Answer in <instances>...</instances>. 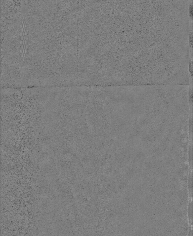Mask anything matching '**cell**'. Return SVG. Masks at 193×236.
Masks as SVG:
<instances>
[{
	"label": "cell",
	"mask_w": 193,
	"mask_h": 236,
	"mask_svg": "<svg viewBox=\"0 0 193 236\" xmlns=\"http://www.w3.org/2000/svg\"><path fill=\"white\" fill-rule=\"evenodd\" d=\"M188 70L190 84H193V55L189 57Z\"/></svg>",
	"instance_id": "7a4b0ae2"
},
{
	"label": "cell",
	"mask_w": 193,
	"mask_h": 236,
	"mask_svg": "<svg viewBox=\"0 0 193 236\" xmlns=\"http://www.w3.org/2000/svg\"><path fill=\"white\" fill-rule=\"evenodd\" d=\"M188 18L191 22H193V0H190L188 7Z\"/></svg>",
	"instance_id": "3957f363"
},
{
	"label": "cell",
	"mask_w": 193,
	"mask_h": 236,
	"mask_svg": "<svg viewBox=\"0 0 193 236\" xmlns=\"http://www.w3.org/2000/svg\"><path fill=\"white\" fill-rule=\"evenodd\" d=\"M181 42L177 21L163 3L125 2L110 6L100 38L108 84H165L176 68Z\"/></svg>",
	"instance_id": "6da1fadb"
}]
</instances>
